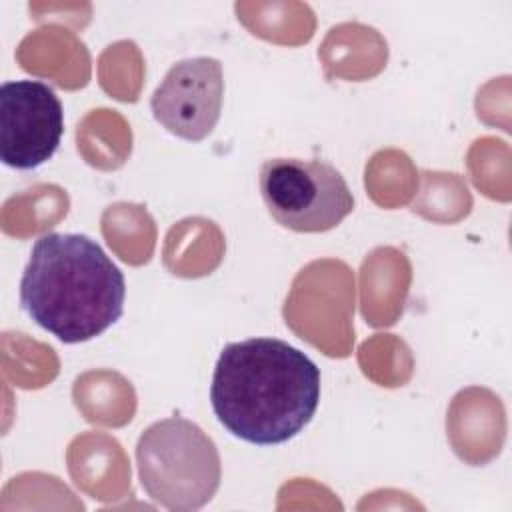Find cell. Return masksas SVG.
I'll return each mask as SVG.
<instances>
[{
  "mask_svg": "<svg viewBox=\"0 0 512 512\" xmlns=\"http://www.w3.org/2000/svg\"><path fill=\"white\" fill-rule=\"evenodd\" d=\"M210 402L236 438L272 446L294 438L320 402V368L278 338L226 344L216 360Z\"/></svg>",
  "mask_w": 512,
  "mask_h": 512,
  "instance_id": "1",
  "label": "cell"
},
{
  "mask_svg": "<svg viewBox=\"0 0 512 512\" xmlns=\"http://www.w3.org/2000/svg\"><path fill=\"white\" fill-rule=\"evenodd\" d=\"M124 298V274L96 240L48 232L34 242L20 280V306L64 344L106 332L122 316Z\"/></svg>",
  "mask_w": 512,
  "mask_h": 512,
  "instance_id": "2",
  "label": "cell"
},
{
  "mask_svg": "<svg viewBox=\"0 0 512 512\" xmlns=\"http://www.w3.org/2000/svg\"><path fill=\"white\" fill-rule=\"evenodd\" d=\"M136 464L144 492L174 512L202 508L220 486L216 444L182 416L158 420L140 434Z\"/></svg>",
  "mask_w": 512,
  "mask_h": 512,
  "instance_id": "3",
  "label": "cell"
},
{
  "mask_svg": "<svg viewBox=\"0 0 512 512\" xmlns=\"http://www.w3.org/2000/svg\"><path fill=\"white\" fill-rule=\"evenodd\" d=\"M258 186L270 216L294 232L332 230L354 210L344 176L324 160L270 158Z\"/></svg>",
  "mask_w": 512,
  "mask_h": 512,
  "instance_id": "4",
  "label": "cell"
},
{
  "mask_svg": "<svg viewBox=\"0 0 512 512\" xmlns=\"http://www.w3.org/2000/svg\"><path fill=\"white\" fill-rule=\"evenodd\" d=\"M64 134V108L42 80H10L0 86V158L16 170H32L54 156Z\"/></svg>",
  "mask_w": 512,
  "mask_h": 512,
  "instance_id": "5",
  "label": "cell"
},
{
  "mask_svg": "<svg viewBox=\"0 0 512 512\" xmlns=\"http://www.w3.org/2000/svg\"><path fill=\"white\" fill-rule=\"evenodd\" d=\"M224 100L222 64L210 56L176 62L152 94L154 120L188 142L204 140L218 124Z\"/></svg>",
  "mask_w": 512,
  "mask_h": 512,
  "instance_id": "6",
  "label": "cell"
}]
</instances>
